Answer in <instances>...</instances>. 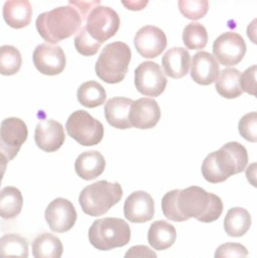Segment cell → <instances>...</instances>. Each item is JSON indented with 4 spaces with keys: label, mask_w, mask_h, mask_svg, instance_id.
I'll use <instances>...</instances> for the list:
<instances>
[{
    "label": "cell",
    "mask_w": 257,
    "mask_h": 258,
    "mask_svg": "<svg viewBox=\"0 0 257 258\" xmlns=\"http://www.w3.org/2000/svg\"><path fill=\"white\" fill-rule=\"evenodd\" d=\"M168 85L161 68L153 61L142 62L135 71V86L141 94L157 97L163 93Z\"/></svg>",
    "instance_id": "obj_9"
},
{
    "label": "cell",
    "mask_w": 257,
    "mask_h": 258,
    "mask_svg": "<svg viewBox=\"0 0 257 258\" xmlns=\"http://www.w3.org/2000/svg\"><path fill=\"white\" fill-rule=\"evenodd\" d=\"M131 227L118 218H103L94 221L89 229V240L97 250L109 251L130 243Z\"/></svg>",
    "instance_id": "obj_6"
},
{
    "label": "cell",
    "mask_w": 257,
    "mask_h": 258,
    "mask_svg": "<svg viewBox=\"0 0 257 258\" xmlns=\"http://www.w3.org/2000/svg\"><path fill=\"white\" fill-rule=\"evenodd\" d=\"M28 138V128L23 119L8 117L0 125V153L13 160Z\"/></svg>",
    "instance_id": "obj_10"
},
{
    "label": "cell",
    "mask_w": 257,
    "mask_h": 258,
    "mask_svg": "<svg viewBox=\"0 0 257 258\" xmlns=\"http://www.w3.org/2000/svg\"><path fill=\"white\" fill-rule=\"evenodd\" d=\"M241 73L237 69L228 68L221 71V74L216 81V90L224 98L233 99L242 94L240 87Z\"/></svg>",
    "instance_id": "obj_25"
},
{
    "label": "cell",
    "mask_w": 257,
    "mask_h": 258,
    "mask_svg": "<svg viewBox=\"0 0 257 258\" xmlns=\"http://www.w3.org/2000/svg\"><path fill=\"white\" fill-rule=\"evenodd\" d=\"M161 116L157 101L153 98L143 97L134 101L130 110V121L133 127L150 129L155 127Z\"/></svg>",
    "instance_id": "obj_17"
},
{
    "label": "cell",
    "mask_w": 257,
    "mask_h": 258,
    "mask_svg": "<svg viewBox=\"0 0 257 258\" xmlns=\"http://www.w3.org/2000/svg\"><path fill=\"white\" fill-rule=\"evenodd\" d=\"M148 240L150 245L155 250H167L176 240V229L166 221H156L149 229Z\"/></svg>",
    "instance_id": "obj_23"
},
{
    "label": "cell",
    "mask_w": 257,
    "mask_h": 258,
    "mask_svg": "<svg viewBox=\"0 0 257 258\" xmlns=\"http://www.w3.org/2000/svg\"><path fill=\"white\" fill-rule=\"evenodd\" d=\"M191 78L201 86H209L220 76V67L216 58L207 51L197 52L191 62Z\"/></svg>",
    "instance_id": "obj_18"
},
{
    "label": "cell",
    "mask_w": 257,
    "mask_h": 258,
    "mask_svg": "<svg viewBox=\"0 0 257 258\" xmlns=\"http://www.w3.org/2000/svg\"><path fill=\"white\" fill-rule=\"evenodd\" d=\"M86 22L88 33L100 44L111 39L120 28V16L113 9L104 6L93 9Z\"/></svg>",
    "instance_id": "obj_8"
},
{
    "label": "cell",
    "mask_w": 257,
    "mask_h": 258,
    "mask_svg": "<svg viewBox=\"0 0 257 258\" xmlns=\"http://www.w3.org/2000/svg\"><path fill=\"white\" fill-rule=\"evenodd\" d=\"M245 176L247 181L255 188H257V162L251 163L245 170Z\"/></svg>",
    "instance_id": "obj_40"
},
{
    "label": "cell",
    "mask_w": 257,
    "mask_h": 258,
    "mask_svg": "<svg viewBox=\"0 0 257 258\" xmlns=\"http://www.w3.org/2000/svg\"><path fill=\"white\" fill-rule=\"evenodd\" d=\"M82 17L76 8L73 6L59 7L51 11L39 15L35 26L41 38L48 44L71 38L80 29Z\"/></svg>",
    "instance_id": "obj_3"
},
{
    "label": "cell",
    "mask_w": 257,
    "mask_h": 258,
    "mask_svg": "<svg viewBox=\"0 0 257 258\" xmlns=\"http://www.w3.org/2000/svg\"><path fill=\"white\" fill-rule=\"evenodd\" d=\"M191 66V58L187 49L173 47L162 57V68L164 73L173 79H179L186 76Z\"/></svg>",
    "instance_id": "obj_20"
},
{
    "label": "cell",
    "mask_w": 257,
    "mask_h": 258,
    "mask_svg": "<svg viewBox=\"0 0 257 258\" xmlns=\"http://www.w3.org/2000/svg\"><path fill=\"white\" fill-rule=\"evenodd\" d=\"M33 63L40 73L54 76L62 73L67 66V58L59 45L40 44L33 51Z\"/></svg>",
    "instance_id": "obj_12"
},
{
    "label": "cell",
    "mask_w": 257,
    "mask_h": 258,
    "mask_svg": "<svg viewBox=\"0 0 257 258\" xmlns=\"http://www.w3.org/2000/svg\"><path fill=\"white\" fill-rule=\"evenodd\" d=\"M246 34H247V38L250 39V41L257 45V18L253 20L249 26H247L246 28Z\"/></svg>",
    "instance_id": "obj_41"
},
{
    "label": "cell",
    "mask_w": 257,
    "mask_h": 258,
    "mask_svg": "<svg viewBox=\"0 0 257 258\" xmlns=\"http://www.w3.org/2000/svg\"><path fill=\"white\" fill-rule=\"evenodd\" d=\"M71 6L76 8L80 13L82 20L87 21V17L92 12L93 9L99 6L100 2H71Z\"/></svg>",
    "instance_id": "obj_39"
},
{
    "label": "cell",
    "mask_w": 257,
    "mask_h": 258,
    "mask_svg": "<svg viewBox=\"0 0 257 258\" xmlns=\"http://www.w3.org/2000/svg\"><path fill=\"white\" fill-rule=\"evenodd\" d=\"M179 190H172L164 195L161 202L162 213L167 219L171 221H175V222H183L187 221L183 218L177 208V198H178Z\"/></svg>",
    "instance_id": "obj_34"
},
{
    "label": "cell",
    "mask_w": 257,
    "mask_h": 258,
    "mask_svg": "<svg viewBox=\"0 0 257 258\" xmlns=\"http://www.w3.org/2000/svg\"><path fill=\"white\" fill-rule=\"evenodd\" d=\"M134 101L126 97L110 98L105 106V117L107 122L117 129L133 127L130 121V110Z\"/></svg>",
    "instance_id": "obj_19"
},
{
    "label": "cell",
    "mask_w": 257,
    "mask_h": 258,
    "mask_svg": "<svg viewBox=\"0 0 257 258\" xmlns=\"http://www.w3.org/2000/svg\"><path fill=\"white\" fill-rule=\"evenodd\" d=\"M242 92L257 97V66L246 69L240 77Z\"/></svg>",
    "instance_id": "obj_37"
},
{
    "label": "cell",
    "mask_w": 257,
    "mask_h": 258,
    "mask_svg": "<svg viewBox=\"0 0 257 258\" xmlns=\"http://www.w3.org/2000/svg\"><path fill=\"white\" fill-rule=\"evenodd\" d=\"M132 60V50L126 43L113 42L106 45L95 64L96 75L107 84L124 80Z\"/></svg>",
    "instance_id": "obj_5"
},
{
    "label": "cell",
    "mask_w": 257,
    "mask_h": 258,
    "mask_svg": "<svg viewBox=\"0 0 257 258\" xmlns=\"http://www.w3.org/2000/svg\"><path fill=\"white\" fill-rule=\"evenodd\" d=\"M238 131L244 140L257 142V112H250L243 115L238 125Z\"/></svg>",
    "instance_id": "obj_35"
},
{
    "label": "cell",
    "mask_w": 257,
    "mask_h": 258,
    "mask_svg": "<svg viewBox=\"0 0 257 258\" xmlns=\"http://www.w3.org/2000/svg\"><path fill=\"white\" fill-rule=\"evenodd\" d=\"M8 159L4 154L0 153V186H2L3 178L5 176V173L7 170V165H8Z\"/></svg>",
    "instance_id": "obj_42"
},
{
    "label": "cell",
    "mask_w": 257,
    "mask_h": 258,
    "mask_svg": "<svg viewBox=\"0 0 257 258\" xmlns=\"http://www.w3.org/2000/svg\"><path fill=\"white\" fill-rule=\"evenodd\" d=\"M155 203L145 191H135L124 204V216L133 223H145L154 218Z\"/></svg>",
    "instance_id": "obj_15"
},
{
    "label": "cell",
    "mask_w": 257,
    "mask_h": 258,
    "mask_svg": "<svg viewBox=\"0 0 257 258\" xmlns=\"http://www.w3.org/2000/svg\"><path fill=\"white\" fill-rule=\"evenodd\" d=\"M62 254L63 244L60 239L52 234H41L32 241L34 258H61Z\"/></svg>",
    "instance_id": "obj_26"
},
{
    "label": "cell",
    "mask_w": 257,
    "mask_h": 258,
    "mask_svg": "<svg viewBox=\"0 0 257 258\" xmlns=\"http://www.w3.org/2000/svg\"><path fill=\"white\" fill-rule=\"evenodd\" d=\"M67 132L70 137L84 146L97 145L104 138L103 124L84 110H77L70 115Z\"/></svg>",
    "instance_id": "obj_7"
},
{
    "label": "cell",
    "mask_w": 257,
    "mask_h": 258,
    "mask_svg": "<svg viewBox=\"0 0 257 258\" xmlns=\"http://www.w3.org/2000/svg\"><path fill=\"white\" fill-rule=\"evenodd\" d=\"M22 54L16 47L4 45L0 47V74L4 76H12L22 68Z\"/></svg>",
    "instance_id": "obj_30"
},
{
    "label": "cell",
    "mask_w": 257,
    "mask_h": 258,
    "mask_svg": "<svg viewBox=\"0 0 257 258\" xmlns=\"http://www.w3.org/2000/svg\"><path fill=\"white\" fill-rule=\"evenodd\" d=\"M124 258H157V255L149 246L135 245L126 252Z\"/></svg>",
    "instance_id": "obj_38"
},
{
    "label": "cell",
    "mask_w": 257,
    "mask_h": 258,
    "mask_svg": "<svg viewBox=\"0 0 257 258\" xmlns=\"http://www.w3.org/2000/svg\"><path fill=\"white\" fill-rule=\"evenodd\" d=\"M27 239L18 234H7L0 238V258H28Z\"/></svg>",
    "instance_id": "obj_28"
},
{
    "label": "cell",
    "mask_w": 257,
    "mask_h": 258,
    "mask_svg": "<svg viewBox=\"0 0 257 258\" xmlns=\"http://www.w3.org/2000/svg\"><path fill=\"white\" fill-rule=\"evenodd\" d=\"M216 60L226 67L237 66L246 52V44L240 34L228 31L216 39L213 46Z\"/></svg>",
    "instance_id": "obj_11"
},
{
    "label": "cell",
    "mask_w": 257,
    "mask_h": 258,
    "mask_svg": "<svg viewBox=\"0 0 257 258\" xmlns=\"http://www.w3.org/2000/svg\"><path fill=\"white\" fill-rule=\"evenodd\" d=\"M24 205L22 192L15 187H6L0 191V217L11 220L21 214Z\"/></svg>",
    "instance_id": "obj_27"
},
{
    "label": "cell",
    "mask_w": 257,
    "mask_h": 258,
    "mask_svg": "<svg viewBox=\"0 0 257 258\" xmlns=\"http://www.w3.org/2000/svg\"><path fill=\"white\" fill-rule=\"evenodd\" d=\"M106 97L107 95L104 87L94 80L82 84L77 91L78 101L87 108H95L103 105Z\"/></svg>",
    "instance_id": "obj_29"
},
{
    "label": "cell",
    "mask_w": 257,
    "mask_h": 258,
    "mask_svg": "<svg viewBox=\"0 0 257 258\" xmlns=\"http://www.w3.org/2000/svg\"><path fill=\"white\" fill-rule=\"evenodd\" d=\"M135 46L143 58L154 59L163 52L168 45L166 33L155 26H144L136 33Z\"/></svg>",
    "instance_id": "obj_14"
},
{
    "label": "cell",
    "mask_w": 257,
    "mask_h": 258,
    "mask_svg": "<svg viewBox=\"0 0 257 258\" xmlns=\"http://www.w3.org/2000/svg\"><path fill=\"white\" fill-rule=\"evenodd\" d=\"M34 140L36 145L44 152L58 151L66 141L63 126L54 119H43L35 127Z\"/></svg>",
    "instance_id": "obj_16"
},
{
    "label": "cell",
    "mask_w": 257,
    "mask_h": 258,
    "mask_svg": "<svg viewBox=\"0 0 257 258\" xmlns=\"http://www.w3.org/2000/svg\"><path fill=\"white\" fill-rule=\"evenodd\" d=\"M215 258H249V252L240 243L226 242L217 247Z\"/></svg>",
    "instance_id": "obj_36"
},
{
    "label": "cell",
    "mask_w": 257,
    "mask_h": 258,
    "mask_svg": "<svg viewBox=\"0 0 257 258\" xmlns=\"http://www.w3.org/2000/svg\"><path fill=\"white\" fill-rule=\"evenodd\" d=\"M177 208L186 220L195 218L200 222L212 223L222 215L223 203L214 193L198 186H191L179 190Z\"/></svg>",
    "instance_id": "obj_2"
},
{
    "label": "cell",
    "mask_w": 257,
    "mask_h": 258,
    "mask_svg": "<svg viewBox=\"0 0 257 258\" xmlns=\"http://www.w3.org/2000/svg\"><path fill=\"white\" fill-rule=\"evenodd\" d=\"M182 41L186 47L191 50L204 48L208 43L207 30L203 25L198 22L190 23L183 29Z\"/></svg>",
    "instance_id": "obj_31"
},
{
    "label": "cell",
    "mask_w": 257,
    "mask_h": 258,
    "mask_svg": "<svg viewBox=\"0 0 257 258\" xmlns=\"http://www.w3.org/2000/svg\"><path fill=\"white\" fill-rule=\"evenodd\" d=\"M6 23L14 29H22L31 23L32 6L26 0H9L3 10Z\"/></svg>",
    "instance_id": "obj_22"
},
{
    "label": "cell",
    "mask_w": 257,
    "mask_h": 258,
    "mask_svg": "<svg viewBox=\"0 0 257 258\" xmlns=\"http://www.w3.org/2000/svg\"><path fill=\"white\" fill-rule=\"evenodd\" d=\"M249 157L245 147L238 142H228L219 151L209 154L202 164V174L212 183L225 181L245 170Z\"/></svg>",
    "instance_id": "obj_1"
},
{
    "label": "cell",
    "mask_w": 257,
    "mask_h": 258,
    "mask_svg": "<svg viewBox=\"0 0 257 258\" xmlns=\"http://www.w3.org/2000/svg\"><path fill=\"white\" fill-rule=\"evenodd\" d=\"M178 8L183 16L191 21H197L206 15L209 3L207 0H180L178 2Z\"/></svg>",
    "instance_id": "obj_33"
},
{
    "label": "cell",
    "mask_w": 257,
    "mask_h": 258,
    "mask_svg": "<svg viewBox=\"0 0 257 258\" xmlns=\"http://www.w3.org/2000/svg\"><path fill=\"white\" fill-rule=\"evenodd\" d=\"M45 219L54 233H67L74 227L77 213L72 202L66 199L53 200L45 210Z\"/></svg>",
    "instance_id": "obj_13"
},
{
    "label": "cell",
    "mask_w": 257,
    "mask_h": 258,
    "mask_svg": "<svg viewBox=\"0 0 257 258\" xmlns=\"http://www.w3.org/2000/svg\"><path fill=\"white\" fill-rule=\"evenodd\" d=\"M106 168L104 156L97 151L85 152L78 156L75 162V171L85 180H92L102 175Z\"/></svg>",
    "instance_id": "obj_21"
},
{
    "label": "cell",
    "mask_w": 257,
    "mask_h": 258,
    "mask_svg": "<svg viewBox=\"0 0 257 258\" xmlns=\"http://www.w3.org/2000/svg\"><path fill=\"white\" fill-rule=\"evenodd\" d=\"M74 45L76 50L82 54V56L90 57L94 56L99 50L102 44L96 42L92 36L88 33L86 27L84 26L82 28L79 29L77 35L75 36Z\"/></svg>",
    "instance_id": "obj_32"
},
{
    "label": "cell",
    "mask_w": 257,
    "mask_h": 258,
    "mask_svg": "<svg viewBox=\"0 0 257 258\" xmlns=\"http://www.w3.org/2000/svg\"><path fill=\"white\" fill-rule=\"evenodd\" d=\"M122 197L123 189L120 183L100 180L87 186L80 192L79 204L86 215L100 217L117 204Z\"/></svg>",
    "instance_id": "obj_4"
},
{
    "label": "cell",
    "mask_w": 257,
    "mask_h": 258,
    "mask_svg": "<svg viewBox=\"0 0 257 258\" xmlns=\"http://www.w3.org/2000/svg\"><path fill=\"white\" fill-rule=\"evenodd\" d=\"M252 224L249 211L241 207L231 208L224 219V230L231 237H242L247 233Z\"/></svg>",
    "instance_id": "obj_24"
}]
</instances>
